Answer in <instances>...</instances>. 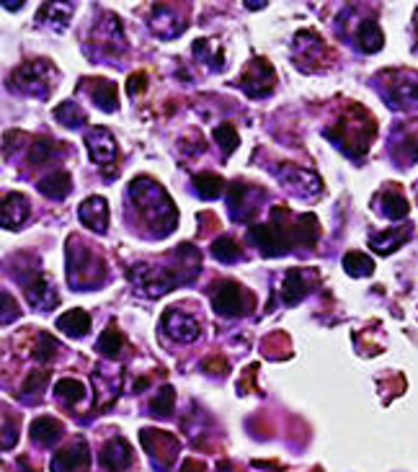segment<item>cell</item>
<instances>
[{
	"label": "cell",
	"instance_id": "b9f144b4",
	"mask_svg": "<svg viewBox=\"0 0 418 472\" xmlns=\"http://www.w3.org/2000/svg\"><path fill=\"white\" fill-rule=\"evenodd\" d=\"M143 89H148V75H145V73H135V75L129 78V83H127V93H129V96H137Z\"/></svg>",
	"mask_w": 418,
	"mask_h": 472
},
{
	"label": "cell",
	"instance_id": "7a4b0ae2",
	"mask_svg": "<svg viewBox=\"0 0 418 472\" xmlns=\"http://www.w3.org/2000/svg\"><path fill=\"white\" fill-rule=\"evenodd\" d=\"M199 271V256L191 261H176V264H140L129 268L132 284L140 295L160 297L176 290L183 282H191Z\"/></svg>",
	"mask_w": 418,
	"mask_h": 472
},
{
	"label": "cell",
	"instance_id": "277c9868",
	"mask_svg": "<svg viewBox=\"0 0 418 472\" xmlns=\"http://www.w3.org/2000/svg\"><path fill=\"white\" fill-rule=\"evenodd\" d=\"M58 78H60V73L50 59H29L11 73L8 86H11V90L24 93V96L47 98L55 89Z\"/></svg>",
	"mask_w": 418,
	"mask_h": 472
},
{
	"label": "cell",
	"instance_id": "60d3db41",
	"mask_svg": "<svg viewBox=\"0 0 418 472\" xmlns=\"http://www.w3.org/2000/svg\"><path fill=\"white\" fill-rule=\"evenodd\" d=\"M21 315V307L16 302V297H11L8 292H0V325L13 323Z\"/></svg>",
	"mask_w": 418,
	"mask_h": 472
},
{
	"label": "cell",
	"instance_id": "f35d334b",
	"mask_svg": "<svg viewBox=\"0 0 418 472\" xmlns=\"http://www.w3.org/2000/svg\"><path fill=\"white\" fill-rule=\"evenodd\" d=\"M214 140H217V145H220V150H222L225 155H230L233 150L238 148V132H236L233 124H220V127L214 129Z\"/></svg>",
	"mask_w": 418,
	"mask_h": 472
},
{
	"label": "cell",
	"instance_id": "2e32d148",
	"mask_svg": "<svg viewBox=\"0 0 418 472\" xmlns=\"http://www.w3.org/2000/svg\"><path fill=\"white\" fill-rule=\"evenodd\" d=\"M90 452L89 444L78 442L67 449H60L52 457V472H89Z\"/></svg>",
	"mask_w": 418,
	"mask_h": 472
},
{
	"label": "cell",
	"instance_id": "4fadbf2b",
	"mask_svg": "<svg viewBox=\"0 0 418 472\" xmlns=\"http://www.w3.org/2000/svg\"><path fill=\"white\" fill-rule=\"evenodd\" d=\"M24 292H27V299H29L31 305L39 307V310H52L60 302V297L55 292V287L50 284V279L42 276L39 271L24 276Z\"/></svg>",
	"mask_w": 418,
	"mask_h": 472
},
{
	"label": "cell",
	"instance_id": "1f68e13d",
	"mask_svg": "<svg viewBox=\"0 0 418 472\" xmlns=\"http://www.w3.org/2000/svg\"><path fill=\"white\" fill-rule=\"evenodd\" d=\"M377 199H380V202H377V205H380V212H383L385 217H390V220H400V217H406L408 209H411L408 207V202H406L398 191H395V194H392V191H385V194H380Z\"/></svg>",
	"mask_w": 418,
	"mask_h": 472
},
{
	"label": "cell",
	"instance_id": "ffe728a7",
	"mask_svg": "<svg viewBox=\"0 0 418 472\" xmlns=\"http://www.w3.org/2000/svg\"><path fill=\"white\" fill-rule=\"evenodd\" d=\"M70 13H73V5L70 3H47L42 11H39V24L47 27L52 31H65L70 24Z\"/></svg>",
	"mask_w": 418,
	"mask_h": 472
},
{
	"label": "cell",
	"instance_id": "52a82bcc",
	"mask_svg": "<svg viewBox=\"0 0 418 472\" xmlns=\"http://www.w3.org/2000/svg\"><path fill=\"white\" fill-rule=\"evenodd\" d=\"M251 243L264 253V256H282L292 248L290 233L282 222H269V225H253L248 228Z\"/></svg>",
	"mask_w": 418,
	"mask_h": 472
},
{
	"label": "cell",
	"instance_id": "4316f807",
	"mask_svg": "<svg viewBox=\"0 0 418 472\" xmlns=\"http://www.w3.org/2000/svg\"><path fill=\"white\" fill-rule=\"evenodd\" d=\"M55 395L60 398L65 406H78V403H83V398H86V384L81 383V380H75V377H62L60 383L55 384Z\"/></svg>",
	"mask_w": 418,
	"mask_h": 472
},
{
	"label": "cell",
	"instance_id": "8fae6325",
	"mask_svg": "<svg viewBox=\"0 0 418 472\" xmlns=\"http://www.w3.org/2000/svg\"><path fill=\"white\" fill-rule=\"evenodd\" d=\"M148 24L160 39H176L186 29V16L174 13V5H152Z\"/></svg>",
	"mask_w": 418,
	"mask_h": 472
},
{
	"label": "cell",
	"instance_id": "30bf717a",
	"mask_svg": "<svg viewBox=\"0 0 418 472\" xmlns=\"http://www.w3.org/2000/svg\"><path fill=\"white\" fill-rule=\"evenodd\" d=\"M240 89L253 98H261L274 89V67L264 58H256L240 75Z\"/></svg>",
	"mask_w": 418,
	"mask_h": 472
},
{
	"label": "cell",
	"instance_id": "603a6c76",
	"mask_svg": "<svg viewBox=\"0 0 418 472\" xmlns=\"http://www.w3.org/2000/svg\"><path fill=\"white\" fill-rule=\"evenodd\" d=\"M414 236V225L411 222H406V225H400V228H395V230H388V233H380V236L372 237V248L380 253V256H388L390 251H395V248H400L408 237Z\"/></svg>",
	"mask_w": 418,
	"mask_h": 472
},
{
	"label": "cell",
	"instance_id": "8d00e7d4",
	"mask_svg": "<svg viewBox=\"0 0 418 472\" xmlns=\"http://www.w3.org/2000/svg\"><path fill=\"white\" fill-rule=\"evenodd\" d=\"M344 268H346V274H352V276H369L372 271H375V264H372V259H367L364 253H346V259H344Z\"/></svg>",
	"mask_w": 418,
	"mask_h": 472
},
{
	"label": "cell",
	"instance_id": "d4e9b609",
	"mask_svg": "<svg viewBox=\"0 0 418 472\" xmlns=\"http://www.w3.org/2000/svg\"><path fill=\"white\" fill-rule=\"evenodd\" d=\"M194 58L199 59V62H205V65H209L212 70H222V67H225V55H222L220 44L212 42V39L194 42Z\"/></svg>",
	"mask_w": 418,
	"mask_h": 472
},
{
	"label": "cell",
	"instance_id": "7c38bea8",
	"mask_svg": "<svg viewBox=\"0 0 418 472\" xmlns=\"http://www.w3.org/2000/svg\"><path fill=\"white\" fill-rule=\"evenodd\" d=\"M31 214L29 199L19 191H11L0 199V228L5 230H19Z\"/></svg>",
	"mask_w": 418,
	"mask_h": 472
},
{
	"label": "cell",
	"instance_id": "74e56055",
	"mask_svg": "<svg viewBox=\"0 0 418 472\" xmlns=\"http://www.w3.org/2000/svg\"><path fill=\"white\" fill-rule=\"evenodd\" d=\"M19 442V423L8 414H0V449H13Z\"/></svg>",
	"mask_w": 418,
	"mask_h": 472
},
{
	"label": "cell",
	"instance_id": "f546056e",
	"mask_svg": "<svg viewBox=\"0 0 418 472\" xmlns=\"http://www.w3.org/2000/svg\"><path fill=\"white\" fill-rule=\"evenodd\" d=\"M194 189L202 199H217L225 191V178L217 176V174H197Z\"/></svg>",
	"mask_w": 418,
	"mask_h": 472
},
{
	"label": "cell",
	"instance_id": "8992f818",
	"mask_svg": "<svg viewBox=\"0 0 418 472\" xmlns=\"http://www.w3.org/2000/svg\"><path fill=\"white\" fill-rule=\"evenodd\" d=\"M212 307L222 318H240L251 313V295H245L238 282H220L212 290Z\"/></svg>",
	"mask_w": 418,
	"mask_h": 472
},
{
	"label": "cell",
	"instance_id": "5bb4252c",
	"mask_svg": "<svg viewBox=\"0 0 418 472\" xmlns=\"http://www.w3.org/2000/svg\"><path fill=\"white\" fill-rule=\"evenodd\" d=\"M78 217H81L83 228H89L90 233L104 236L109 230V202L104 197H89L78 207Z\"/></svg>",
	"mask_w": 418,
	"mask_h": 472
},
{
	"label": "cell",
	"instance_id": "ba28073f",
	"mask_svg": "<svg viewBox=\"0 0 418 472\" xmlns=\"http://www.w3.org/2000/svg\"><path fill=\"white\" fill-rule=\"evenodd\" d=\"M140 442L148 449L150 460L160 468H171V462L176 460L181 449L179 439L168 431H160V429H143Z\"/></svg>",
	"mask_w": 418,
	"mask_h": 472
},
{
	"label": "cell",
	"instance_id": "e575fe53",
	"mask_svg": "<svg viewBox=\"0 0 418 472\" xmlns=\"http://www.w3.org/2000/svg\"><path fill=\"white\" fill-rule=\"evenodd\" d=\"M212 256H214L217 261L233 264V261H238L240 256H243V251H240V245L236 240H230V237H220L217 243H212Z\"/></svg>",
	"mask_w": 418,
	"mask_h": 472
},
{
	"label": "cell",
	"instance_id": "484cf974",
	"mask_svg": "<svg viewBox=\"0 0 418 472\" xmlns=\"http://www.w3.org/2000/svg\"><path fill=\"white\" fill-rule=\"evenodd\" d=\"M284 186H287L290 191H295V194H302V197H310V194H318V191H321V181H318V178L310 176L307 171H295V168H290Z\"/></svg>",
	"mask_w": 418,
	"mask_h": 472
},
{
	"label": "cell",
	"instance_id": "836d02e7",
	"mask_svg": "<svg viewBox=\"0 0 418 472\" xmlns=\"http://www.w3.org/2000/svg\"><path fill=\"white\" fill-rule=\"evenodd\" d=\"M50 380V372L47 369H34L29 377H27V383L21 387V392H19V398L21 400H39L42 395H44V384Z\"/></svg>",
	"mask_w": 418,
	"mask_h": 472
},
{
	"label": "cell",
	"instance_id": "cb8c5ba5",
	"mask_svg": "<svg viewBox=\"0 0 418 472\" xmlns=\"http://www.w3.org/2000/svg\"><path fill=\"white\" fill-rule=\"evenodd\" d=\"M310 287H313V284H310V274L295 268V271L287 274V282H284V292H282V297H284L287 305H295V302H299L302 297L310 292Z\"/></svg>",
	"mask_w": 418,
	"mask_h": 472
},
{
	"label": "cell",
	"instance_id": "d6986e66",
	"mask_svg": "<svg viewBox=\"0 0 418 472\" xmlns=\"http://www.w3.org/2000/svg\"><path fill=\"white\" fill-rule=\"evenodd\" d=\"M58 330L67 338H83L90 330V315L83 307H73L58 318Z\"/></svg>",
	"mask_w": 418,
	"mask_h": 472
},
{
	"label": "cell",
	"instance_id": "5b68a950",
	"mask_svg": "<svg viewBox=\"0 0 418 472\" xmlns=\"http://www.w3.org/2000/svg\"><path fill=\"white\" fill-rule=\"evenodd\" d=\"M127 47L124 29L114 13H104L90 31V52L93 55H117Z\"/></svg>",
	"mask_w": 418,
	"mask_h": 472
},
{
	"label": "cell",
	"instance_id": "ab89813d",
	"mask_svg": "<svg viewBox=\"0 0 418 472\" xmlns=\"http://www.w3.org/2000/svg\"><path fill=\"white\" fill-rule=\"evenodd\" d=\"M52 152H55V145H52L50 137H36V140L31 143L29 160L34 166H42V163L52 160Z\"/></svg>",
	"mask_w": 418,
	"mask_h": 472
},
{
	"label": "cell",
	"instance_id": "ac0fdd59",
	"mask_svg": "<svg viewBox=\"0 0 418 472\" xmlns=\"http://www.w3.org/2000/svg\"><path fill=\"white\" fill-rule=\"evenodd\" d=\"M29 434L36 444H42V446H52V444H58L62 439L65 426H62L58 418H52V415H42V418H36V421L31 423Z\"/></svg>",
	"mask_w": 418,
	"mask_h": 472
},
{
	"label": "cell",
	"instance_id": "d590c367",
	"mask_svg": "<svg viewBox=\"0 0 418 472\" xmlns=\"http://www.w3.org/2000/svg\"><path fill=\"white\" fill-rule=\"evenodd\" d=\"M60 352V344H58V338L55 336H50V333H42L39 336V341H36V349H34V359L39 361V364H50L55 356Z\"/></svg>",
	"mask_w": 418,
	"mask_h": 472
},
{
	"label": "cell",
	"instance_id": "f6af8a7d",
	"mask_svg": "<svg viewBox=\"0 0 418 472\" xmlns=\"http://www.w3.org/2000/svg\"><path fill=\"white\" fill-rule=\"evenodd\" d=\"M24 3H3V8H8V11H19Z\"/></svg>",
	"mask_w": 418,
	"mask_h": 472
},
{
	"label": "cell",
	"instance_id": "83f0119b",
	"mask_svg": "<svg viewBox=\"0 0 418 472\" xmlns=\"http://www.w3.org/2000/svg\"><path fill=\"white\" fill-rule=\"evenodd\" d=\"M55 119L60 121L62 127H67V129H81L89 117H86V112L75 101H62L60 106L55 109Z\"/></svg>",
	"mask_w": 418,
	"mask_h": 472
},
{
	"label": "cell",
	"instance_id": "ee69618b",
	"mask_svg": "<svg viewBox=\"0 0 418 472\" xmlns=\"http://www.w3.org/2000/svg\"><path fill=\"white\" fill-rule=\"evenodd\" d=\"M181 472H205V465H199L197 460H186V462H183V470Z\"/></svg>",
	"mask_w": 418,
	"mask_h": 472
},
{
	"label": "cell",
	"instance_id": "6da1fadb",
	"mask_svg": "<svg viewBox=\"0 0 418 472\" xmlns=\"http://www.w3.org/2000/svg\"><path fill=\"white\" fill-rule=\"evenodd\" d=\"M129 202L140 212V217L148 222L152 236L166 237L176 230L179 212L174 207L171 197L166 194V189L158 186L152 178L137 176L129 183Z\"/></svg>",
	"mask_w": 418,
	"mask_h": 472
},
{
	"label": "cell",
	"instance_id": "e0dca14e",
	"mask_svg": "<svg viewBox=\"0 0 418 472\" xmlns=\"http://www.w3.org/2000/svg\"><path fill=\"white\" fill-rule=\"evenodd\" d=\"M132 465V449L124 439H112L106 442V446L101 449V468H106L109 472H124Z\"/></svg>",
	"mask_w": 418,
	"mask_h": 472
},
{
	"label": "cell",
	"instance_id": "3957f363",
	"mask_svg": "<svg viewBox=\"0 0 418 472\" xmlns=\"http://www.w3.org/2000/svg\"><path fill=\"white\" fill-rule=\"evenodd\" d=\"M106 276L104 261L78 243V237L67 240V282L73 290H96Z\"/></svg>",
	"mask_w": 418,
	"mask_h": 472
},
{
	"label": "cell",
	"instance_id": "9c48e42d",
	"mask_svg": "<svg viewBox=\"0 0 418 472\" xmlns=\"http://www.w3.org/2000/svg\"><path fill=\"white\" fill-rule=\"evenodd\" d=\"M86 148H89L90 160L101 168L112 166L114 168V160H117V140L112 137V132L106 127H90L86 132Z\"/></svg>",
	"mask_w": 418,
	"mask_h": 472
},
{
	"label": "cell",
	"instance_id": "d6a6232c",
	"mask_svg": "<svg viewBox=\"0 0 418 472\" xmlns=\"http://www.w3.org/2000/svg\"><path fill=\"white\" fill-rule=\"evenodd\" d=\"M383 44H385V39H383L380 27H377L375 21H364L361 29H359V47H361L364 52H380Z\"/></svg>",
	"mask_w": 418,
	"mask_h": 472
},
{
	"label": "cell",
	"instance_id": "44dd1931",
	"mask_svg": "<svg viewBox=\"0 0 418 472\" xmlns=\"http://www.w3.org/2000/svg\"><path fill=\"white\" fill-rule=\"evenodd\" d=\"M90 98L98 109L104 112H117L120 109V89L112 81H93L89 86Z\"/></svg>",
	"mask_w": 418,
	"mask_h": 472
},
{
	"label": "cell",
	"instance_id": "9a60e30c",
	"mask_svg": "<svg viewBox=\"0 0 418 472\" xmlns=\"http://www.w3.org/2000/svg\"><path fill=\"white\" fill-rule=\"evenodd\" d=\"M163 328H166V333H168L176 344H191V341L199 338V323H197V318H191V315H186V313H181V310H168V313L163 315Z\"/></svg>",
	"mask_w": 418,
	"mask_h": 472
},
{
	"label": "cell",
	"instance_id": "7402d4cb",
	"mask_svg": "<svg viewBox=\"0 0 418 472\" xmlns=\"http://www.w3.org/2000/svg\"><path fill=\"white\" fill-rule=\"evenodd\" d=\"M36 189H39V194H44L47 199L60 202V199H65V197L73 191V181H70V174H67V171H55V174H50L47 178H42V181L36 183Z\"/></svg>",
	"mask_w": 418,
	"mask_h": 472
},
{
	"label": "cell",
	"instance_id": "7bdbcfd3",
	"mask_svg": "<svg viewBox=\"0 0 418 472\" xmlns=\"http://www.w3.org/2000/svg\"><path fill=\"white\" fill-rule=\"evenodd\" d=\"M16 145H24V135H21V132H8L5 140H3V152L11 155Z\"/></svg>",
	"mask_w": 418,
	"mask_h": 472
},
{
	"label": "cell",
	"instance_id": "4dcf8cb0",
	"mask_svg": "<svg viewBox=\"0 0 418 472\" xmlns=\"http://www.w3.org/2000/svg\"><path fill=\"white\" fill-rule=\"evenodd\" d=\"M96 352L101 356H109V359H117V356L124 352V336H121L120 330L112 325V328H106L104 333H101V338H98V344H96Z\"/></svg>",
	"mask_w": 418,
	"mask_h": 472
},
{
	"label": "cell",
	"instance_id": "f1b7e54d",
	"mask_svg": "<svg viewBox=\"0 0 418 472\" xmlns=\"http://www.w3.org/2000/svg\"><path fill=\"white\" fill-rule=\"evenodd\" d=\"M176 408V390L171 384H163L160 392L150 400V414L155 418H168Z\"/></svg>",
	"mask_w": 418,
	"mask_h": 472
}]
</instances>
